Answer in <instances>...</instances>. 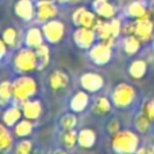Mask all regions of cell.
Masks as SVG:
<instances>
[{"label":"cell","mask_w":154,"mask_h":154,"mask_svg":"<svg viewBox=\"0 0 154 154\" xmlns=\"http://www.w3.org/2000/svg\"><path fill=\"white\" fill-rule=\"evenodd\" d=\"M93 8L94 12L97 14V17L102 19H111L117 13L116 6L108 0H94Z\"/></svg>","instance_id":"16"},{"label":"cell","mask_w":154,"mask_h":154,"mask_svg":"<svg viewBox=\"0 0 154 154\" xmlns=\"http://www.w3.org/2000/svg\"><path fill=\"white\" fill-rule=\"evenodd\" d=\"M42 32L45 36V40L49 43H59L65 35V24L59 19H51L48 22H45L42 25Z\"/></svg>","instance_id":"5"},{"label":"cell","mask_w":154,"mask_h":154,"mask_svg":"<svg viewBox=\"0 0 154 154\" xmlns=\"http://www.w3.org/2000/svg\"><path fill=\"white\" fill-rule=\"evenodd\" d=\"M6 52H7V46L4 42V40L0 37V60L6 55Z\"/></svg>","instance_id":"36"},{"label":"cell","mask_w":154,"mask_h":154,"mask_svg":"<svg viewBox=\"0 0 154 154\" xmlns=\"http://www.w3.org/2000/svg\"><path fill=\"white\" fill-rule=\"evenodd\" d=\"M13 146V137L4 123L0 124V153L10 152Z\"/></svg>","instance_id":"23"},{"label":"cell","mask_w":154,"mask_h":154,"mask_svg":"<svg viewBox=\"0 0 154 154\" xmlns=\"http://www.w3.org/2000/svg\"><path fill=\"white\" fill-rule=\"evenodd\" d=\"M37 91V83L34 77L23 73L12 82V95L18 102H24L31 99Z\"/></svg>","instance_id":"2"},{"label":"cell","mask_w":154,"mask_h":154,"mask_svg":"<svg viewBox=\"0 0 154 154\" xmlns=\"http://www.w3.org/2000/svg\"><path fill=\"white\" fill-rule=\"evenodd\" d=\"M14 14L22 20H31L35 17V5L31 0H17L13 6Z\"/></svg>","instance_id":"13"},{"label":"cell","mask_w":154,"mask_h":154,"mask_svg":"<svg viewBox=\"0 0 154 154\" xmlns=\"http://www.w3.org/2000/svg\"><path fill=\"white\" fill-rule=\"evenodd\" d=\"M138 136L130 130H119L117 134L112 135L111 147L116 153L128 154L135 153L138 149Z\"/></svg>","instance_id":"1"},{"label":"cell","mask_w":154,"mask_h":154,"mask_svg":"<svg viewBox=\"0 0 154 154\" xmlns=\"http://www.w3.org/2000/svg\"><path fill=\"white\" fill-rule=\"evenodd\" d=\"M141 42H148L154 38V22L150 14L134 19V34Z\"/></svg>","instance_id":"6"},{"label":"cell","mask_w":154,"mask_h":154,"mask_svg":"<svg viewBox=\"0 0 154 154\" xmlns=\"http://www.w3.org/2000/svg\"><path fill=\"white\" fill-rule=\"evenodd\" d=\"M126 14L132 18V19H137V18H141V17H144V16H148L150 14L149 13V10L147 8L146 4L141 0H135L132 2H130L126 7Z\"/></svg>","instance_id":"20"},{"label":"cell","mask_w":154,"mask_h":154,"mask_svg":"<svg viewBox=\"0 0 154 154\" xmlns=\"http://www.w3.org/2000/svg\"><path fill=\"white\" fill-rule=\"evenodd\" d=\"M35 17L41 23L48 22L58 14V8L53 0H38L35 5Z\"/></svg>","instance_id":"8"},{"label":"cell","mask_w":154,"mask_h":154,"mask_svg":"<svg viewBox=\"0 0 154 154\" xmlns=\"http://www.w3.org/2000/svg\"><path fill=\"white\" fill-rule=\"evenodd\" d=\"M23 117V113H22V108L20 107H17V106H11V107H7L4 112H2V117H1V120L2 123L8 126V128H13Z\"/></svg>","instance_id":"17"},{"label":"cell","mask_w":154,"mask_h":154,"mask_svg":"<svg viewBox=\"0 0 154 154\" xmlns=\"http://www.w3.org/2000/svg\"><path fill=\"white\" fill-rule=\"evenodd\" d=\"M37 57V70H43L49 63V48L47 45L42 43L35 48Z\"/></svg>","instance_id":"27"},{"label":"cell","mask_w":154,"mask_h":154,"mask_svg":"<svg viewBox=\"0 0 154 154\" xmlns=\"http://www.w3.org/2000/svg\"><path fill=\"white\" fill-rule=\"evenodd\" d=\"M77 143L81 148L89 149L93 148L96 143V132L90 128H84L78 132Z\"/></svg>","instance_id":"18"},{"label":"cell","mask_w":154,"mask_h":154,"mask_svg":"<svg viewBox=\"0 0 154 154\" xmlns=\"http://www.w3.org/2000/svg\"><path fill=\"white\" fill-rule=\"evenodd\" d=\"M149 13H150V18H152L153 22H154V4L152 5V7H150V10H149Z\"/></svg>","instance_id":"38"},{"label":"cell","mask_w":154,"mask_h":154,"mask_svg":"<svg viewBox=\"0 0 154 154\" xmlns=\"http://www.w3.org/2000/svg\"><path fill=\"white\" fill-rule=\"evenodd\" d=\"M128 72L131 78L134 79H141L147 72V63L142 59H136L134 60L128 69Z\"/></svg>","instance_id":"24"},{"label":"cell","mask_w":154,"mask_h":154,"mask_svg":"<svg viewBox=\"0 0 154 154\" xmlns=\"http://www.w3.org/2000/svg\"><path fill=\"white\" fill-rule=\"evenodd\" d=\"M142 42L135 35H128L123 41V49L128 55L136 54L141 48Z\"/></svg>","instance_id":"26"},{"label":"cell","mask_w":154,"mask_h":154,"mask_svg":"<svg viewBox=\"0 0 154 154\" xmlns=\"http://www.w3.org/2000/svg\"><path fill=\"white\" fill-rule=\"evenodd\" d=\"M31 150H32V143L29 140H22L14 149V152L18 154H29L31 153Z\"/></svg>","instance_id":"33"},{"label":"cell","mask_w":154,"mask_h":154,"mask_svg":"<svg viewBox=\"0 0 154 154\" xmlns=\"http://www.w3.org/2000/svg\"><path fill=\"white\" fill-rule=\"evenodd\" d=\"M94 30H95L96 37L99 38L100 42H103V43L113 47L117 37H114V35L112 32L109 19H101V18H99L97 23L94 26Z\"/></svg>","instance_id":"11"},{"label":"cell","mask_w":154,"mask_h":154,"mask_svg":"<svg viewBox=\"0 0 154 154\" xmlns=\"http://www.w3.org/2000/svg\"><path fill=\"white\" fill-rule=\"evenodd\" d=\"M81 85L85 91L96 93L103 87V77L96 72H85L81 76Z\"/></svg>","instance_id":"12"},{"label":"cell","mask_w":154,"mask_h":154,"mask_svg":"<svg viewBox=\"0 0 154 154\" xmlns=\"http://www.w3.org/2000/svg\"><path fill=\"white\" fill-rule=\"evenodd\" d=\"M152 123L153 122L143 112L138 113L134 119V125L140 134H147L152 128Z\"/></svg>","instance_id":"29"},{"label":"cell","mask_w":154,"mask_h":154,"mask_svg":"<svg viewBox=\"0 0 154 154\" xmlns=\"http://www.w3.org/2000/svg\"><path fill=\"white\" fill-rule=\"evenodd\" d=\"M22 113L23 117L30 120H36L42 114V103L38 100L29 99L24 102H22Z\"/></svg>","instance_id":"15"},{"label":"cell","mask_w":154,"mask_h":154,"mask_svg":"<svg viewBox=\"0 0 154 154\" xmlns=\"http://www.w3.org/2000/svg\"><path fill=\"white\" fill-rule=\"evenodd\" d=\"M95 30L85 26H77L73 32V42L81 49H90L96 40Z\"/></svg>","instance_id":"7"},{"label":"cell","mask_w":154,"mask_h":154,"mask_svg":"<svg viewBox=\"0 0 154 154\" xmlns=\"http://www.w3.org/2000/svg\"><path fill=\"white\" fill-rule=\"evenodd\" d=\"M32 120L30 119H20L14 126H13V134L17 136V137H20V138H24L26 136H29L31 132H32V129H34V125L31 123Z\"/></svg>","instance_id":"25"},{"label":"cell","mask_w":154,"mask_h":154,"mask_svg":"<svg viewBox=\"0 0 154 154\" xmlns=\"http://www.w3.org/2000/svg\"><path fill=\"white\" fill-rule=\"evenodd\" d=\"M43 40H45V36H43V32H42V29L37 28V26H31L28 29V31L25 32V46L30 47V48H36L38 47L40 45L43 43Z\"/></svg>","instance_id":"19"},{"label":"cell","mask_w":154,"mask_h":154,"mask_svg":"<svg viewBox=\"0 0 154 154\" xmlns=\"http://www.w3.org/2000/svg\"><path fill=\"white\" fill-rule=\"evenodd\" d=\"M112 101L106 96H99L95 99L91 111L96 116H107L112 109Z\"/></svg>","instance_id":"22"},{"label":"cell","mask_w":154,"mask_h":154,"mask_svg":"<svg viewBox=\"0 0 154 154\" xmlns=\"http://www.w3.org/2000/svg\"><path fill=\"white\" fill-rule=\"evenodd\" d=\"M77 136H78V132H76L75 129H72V130H64V132L60 136V141H61L63 146L66 149H71L77 143Z\"/></svg>","instance_id":"31"},{"label":"cell","mask_w":154,"mask_h":154,"mask_svg":"<svg viewBox=\"0 0 154 154\" xmlns=\"http://www.w3.org/2000/svg\"><path fill=\"white\" fill-rule=\"evenodd\" d=\"M70 82L69 75L63 70H54L48 77V85L52 91H61L67 88Z\"/></svg>","instance_id":"14"},{"label":"cell","mask_w":154,"mask_h":154,"mask_svg":"<svg viewBox=\"0 0 154 154\" xmlns=\"http://www.w3.org/2000/svg\"><path fill=\"white\" fill-rule=\"evenodd\" d=\"M13 67L19 73H30L37 70V57L34 48H19L13 55Z\"/></svg>","instance_id":"3"},{"label":"cell","mask_w":154,"mask_h":154,"mask_svg":"<svg viewBox=\"0 0 154 154\" xmlns=\"http://www.w3.org/2000/svg\"><path fill=\"white\" fill-rule=\"evenodd\" d=\"M142 112L154 123V96L149 100H147V102L143 105V109Z\"/></svg>","instance_id":"34"},{"label":"cell","mask_w":154,"mask_h":154,"mask_svg":"<svg viewBox=\"0 0 154 154\" xmlns=\"http://www.w3.org/2000/svg\"><path fill=\"white\" fill-rule=\"evenodd\" d=\"M136 99V90L131 84L128 83H118L111 95V100L113 106L118 108H125L129 107Z\"/></svg>","instance_id":"4"},{"label":"cell","mask_w":154,"mask_h":154,"mask_svg":"<svg viewBox=\"0 0 154 154\" xmlns=\"http://www.w3.org/2000/svg\"><path fill=\"white\" fill-rule=\"evenodd\" d=\"M1 38L4 40V42L6 43L7 47L10 48H14L18 46V41H19V34L17 31L16 28L8 26L2 31Z\"/></svg>","instance_id":"28"},{"label":"cell","mask_w":154,"mask_h":154,"mask_svg":"<svg viewBox=\"0 0 154 154\" xmlns=\"http://www.w3.org/2000/svg\"><path fill=\"white\" fill-rule=\"evenodd\" d=\"M58 2H61V4H76L78 2L79 0H55Z\"/></svg>","instance_id":"37"},{"label":"cell","mask_w":154,"mask_h":154,"mask_svg":"<svg viewBox=\"0 0 154 154\" xmlns=\"http://www.w3.org/2000/svg\"><path fill=\"white\" fill-rule=\"evenodd\" d=\"M59 124L63 130H72L77 125V117L75 113H66L60 118Z\"/></svg>","instance_id":"32"},{"label":"cell","mask_w":154,"mask_h":154,"mask_svg":"<svg viewBox=\"0 0 154 154\" xmlns=\"http://www.w3.org/2000/svg\"><path fill=\"white\" fill-rule=\"evenodd\" d=\"M72 20L77 26H85L94 29L95 24L99 20V17L95 12L88 10L87 7H78L72 13Z\"/></svg>","instance_id":"9"},{"label":"cell","mask_w":154,"mask_h":154,"mask_svg":"<svg viewBox=\"0 0 154 154\" xmlns=\"http://www.w3.org/2000/svg\"><path fill=\"white\" fill-rule=\"evenodd\" d=\"M119 130H120V123H119L118 119H112V120L108 122V124H107V132L111 136L117 134Z\"/></svg>","instance_id":"35"},{"label":"cell","mask_w":154,"mask_h":154,"mask_svg":"<svg viewBox=\"0 0 154 154\" xmlns=\"http://www.w3.org/2000/svg\"><path fill=\"white\" fill-rule=\"evenodd\" d=\"M88 105H89V96H88V94H87L85 91H83V90L77 91V93L72 96V99H71V101H70V107H71V109H72L73 112H76V113L84 111V109L88 107Z\"/></svg>","instance_id":"21"},{"label":"cell","mask_w":154,"mask_h":154,"mask_svg":"<svg viewBox=\"0 0 154 154\" xmlns=\"http://www.w3.org/2000/svg\"><path fill=\"white\" fill-rule=\"evenodd\" d=\"M89 57L93 63L97 65H105L112 58V47L99 41V43L91 46L89 51Z\"/></svg>","instance_id":"10"},{"label":"cell","mask_w":154,"mask_h":154,"mask_svg":"<svg viewBox=\"0 0 154 154\" xmlns=\"http://www.w3.org/2000/svg\"><path fill=\"white\" fill-rule=\"evenodd\" d=\"M11 99H13L12 82H10V81L0 82V106H6Z\"/></svg>","instance_id":"30"}]
</instances>
